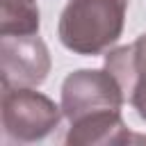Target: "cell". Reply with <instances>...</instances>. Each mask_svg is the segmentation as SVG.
Instances as JSON below:
<instances>
[{
    "label": "cell",
    "mask_w": 146,
    "mask_h": 146,
    "mask_svg": "<svg viewBox=\"0 0 146 146\" xmlns=\"http://www.w3.org/2000/svg\"><path fill=\"white\" fill-rule=\"evenodd\" d=\"M125 11L128 0H68L57 23L59 41L75 55H103L119 41Z\"/></svg>",
    "instance_id": "1"
},
{
    "label": "cell",
    "mask_w": 146,
    "mask_h": 146,
    "mask_svg": "<svg viewBox=\"0 0 146 146\" xmlns=\"http://www.w3.org/2000/svg\"><path fill=\"white\" fill-rule=\"evenodd\" d=\"M2 132L9 141L32 144L46 139L64 119L62 105L34 87H2L0 103Z\"/></svg>",
    "instance_id": "2"
},
{
    "label": "cell",
    "mask_w": 146,
    "mask_h": 146,
    "mask_svg": "<svg viewBox=\"0 0 146 146\" xmlns=\"http://www.w3.org/2000/svg\"><path fill=\"white\" fill-rule=\"evenodd\" d=\"M125 103L123 89L107 68H80L62 82V114L71 123H80L100 114L121 112Z\"/></svg>",
    "instance_id": "3"
},
{
    "label": "cell",
    "mask_w": 146,
    "mask_h": 146,
    "mask_svg": "<svg viewBox=\"0 0 146 146\" xmlns=\"http://www.w3.org/2000/svg\"><path fill=\"white\" fill-rule=\"evenodd\" d=\"M50 73V52L36 34H0L2 87H39Z\"/></svg>",
    "instance_id": "4"
},
{
    "label": "cell",
    "mask_w": 146,
    "mask_h": 146,
    "mask_svg": "<svg viewBox=\"0 0 146 146\" xmlns=\"http://www.w3.org/2000/svg\"><path fill=\"white\" fill-rule=\"evenodd\" d=\"M105 68L116 78L125 100L135 107L139 119L146 121V34L128 46L107 50Z\"/></svg>",
    "instance_id": "5"
},
{
    "label": "cell",
    "mask_w": 146,
    "mask_h": 146,
    "mask_svg": "<svg viewBox=\"0 0 146 146\" xmlns=\"http://www.w3.org/2000/svg\"><path fill=\"white\" fill-rule=\"evenodd\" d=\"M130 141H146V137L132 135L121 112H110L80 123H71L66 132V144L71 146H116Z\"/></svg>",
    "instance_id": "6"
},
{
    "label": "cell",
    "mask_w": 146,
    "mask_h": 146,
    "mask_svg": "<svg viewBox=\"0 0 146 146\" xmlns=\"http://www.w3.org/2000/svg\"><path fill=\"white\" fill-rule=\"evenodd\" d=\"M39 23L36 0H0V34H36Z\"/></svg>",
    "instance_id": "7"
}]
</instances>
